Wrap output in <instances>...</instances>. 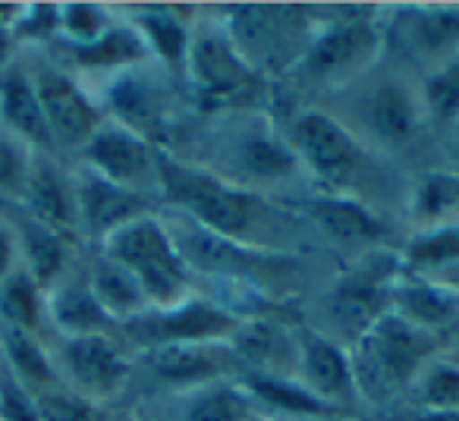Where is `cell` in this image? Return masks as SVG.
Here are the masks:
<instances>
[{
  "instance_id": "6da1fadb",
  "label": "cell",
  "mask_w": 459,
  "mask_h": 421,
  "mask_svg": "<svg viewBox=\"0 0 459 421\" xmlns=\"http://www.w3.org/2000/svg\"><path fill=\"white\" fill-rule=\"evenodd\" d=\"M154 185L160 202L179 218L243 245H252L249 236L268 210L262 195L249 192L243 183H233L223 173H211L204 167L183 164L164 148L154 151Z\"/></svg>"
},
{
  "instance_id": "7a4b0ae2",
  "label": "cell",
  "mask_w": 459,
  "mask_h": 421,
  "mask_svg": "<svg viewBox=\"0 0 459 421\" xmlns=\"http://www.w3.org/2000/svg\"><path fill=\"white\" fill-rule=\"evenodd\" d=\"M444 339L446 337L428 333L403 321L400 314L387 312L356 339V352H350L359 393L368 396L371 402H384L400 390L412 387Z\"/></svg>"
},
{
  "instance_id": "3957f363",
  "label": "cell",
  "mask_w": 459,
  "mask_h": 421,
  "mask_svg": "<svg viewBox=\"0 0 459 421\" xmlns=\"http://www.w3.org/2000/svg\"><path fill=\"white\" fill-rule=\"evenodd\" d=\"M223 13L227 39L262 76L293 70L315 35V13L296 4H239L223 7Z\"/></svg>"
},
{
  "instance_id": "277c9868",
  "label": "cell",
  "mask_w": 459,
  "mask_h": 421,
  "mask_svg": "<svg viewBox=\"0 0 459 421\" xmlns=\"http://www.w3.org/2000/svg\"><path fill=\"white\" fill-rule=\"evenodd\" d=\"M101 255L135 277L152 308L177 305L189 296L192 271L186 268L164 220H158L154 214H142L110 233L101 243Z\"/></svg>"
},
{
  "instance_id": "5b68a950",
  "label": "cell",
  "mask_w": 459,
  "mask_h": 421,
  "mask_svg": "<svg viewBox=\"0 0 459 421\" xmlns=\"http://www.w3.org/2000/svg\"><path fill=\"white\" fill-rule=\"evenodd\" d=\"M183 76L192 82V95L202 110L249 107L264 91V76L239 57L221 22L192 29Z\"/></svg>"
},
{
  "instance_id": "8992f818",
  "label": "cell",
  "mask_w": 459,
  "mask_h": 421,
  "mask_svg": "<svg viewBox=\"0 0 459 421\" xmlns=\"http://www.w3.org/2000/svg\"><path fill=\"white\" fill-rule=\"evenodd\" d=\"M371 7H337V20L315 22L306 54L290 73L318 85H343L375 64L381 51L377 22L368 20Z\"/></svg>"
},
{
  "instance_id": "52a82bcc",
  "label": "cell",
  "mask_w": 459,
  "mask_h": 421,
  "mask_svg": "<svg viewBox=\"0 0 459 421\" xmlns=\"http://www.w3.org/2000/svg\"><path fill=\"white\" fill-rule=\"evenodd\" d=\"M243 324L233 308L202 296H186L167 308H145L120 324V337L139 352L183 343H227Z\"/></svg>"
},
{
  "instance_id": "ba28073f",
  "label": "cell",
  "mask_w": 459,
  "mask_h": 421,
  "mask_svg": "<svg viewBox=\"0 0 459 421\" xmlns=\"http://www.w3.org/2000/svg\"><path fill=\"white\" fill-rule=\"evenodd\" d=\"M164 227L173 243H177L179 255H183L186 268L192 274L221 277V280H233L239 287H262L271 277H281L293 271L290 258L274 255L271 249H255V245L223 239L217 233L202 230L192 220L179 218V214L177 220H167Z\"/></svg>"
},
{
  "instance_id": "9c48e42d",
  "label": "cell",
  "mask_w": 459,
  "mask_h": 421,
  "mask_svg": "<svg viewBox=\"0 0 459 421\" xmlns=\"http://www.w3.org/2000/svg\"><path fill=\"white\" fill-rule=\"evenodd\" d=\"M287 145L293 148L296 160L325 189L337 192V195H343L346 185L356 183L365 164L362 145L356 142V135L325 110H299L290 120Z\"/></svg>"
},
{
  "instance_id": "30bf717a",
  "label": "cell",
  "mask_w": 459,
  "mask_h": 421,
  "mask_svg": "<svg viewBox=\"0 0 459 421\" xmlns=\"http://www.w3.org/2000/svg\"><path fill=\"white\" fill-rule=\"evenodd\" d=\"M400 255L387 252H368L359 264L333 287L331 314L340 321L350 337H362L371 324L390 312V293L400 283Z\"/></svg>"
},
{
  "instance_id": "8fae6325",
  "label": "cell",
  "mask_w": 459,
  "mask_h": 421,
  "mask_svg": "<svg viewBox=\"0 0 459 421\" xmlns=\"http://www.w3.org/2000/svg\"><path fill=\"white\" fill-rule=\"evenodd\" d=\"M54 148H82L104 123V110L76 79L54 64L29 70Z\"/></svg>"
},
{
  "instance_id": "7c38bea8",
  "label": "cell",
  "mask_w": 459,
  "mask_h": 421,
  "mask_svg": "<svg viewBox=\"0 0 459 421\" xmlns=\"http://www.w3.org/2000/svg\"><path fill=\"white\" fill-rule=\"evenodd\" d=\"M296 381L343 415L356 412V402L362 400L352 356L337 339L308 327L296 331Z\"/></svg>"
},
{
  "instance_id": "4fadbf2b",
  "label": "cell",
  "mask_w": 459,
  "mask_h": 421,
  "mask_svg": "<svg viewBox=\"0 0 459 421\" xmlns=\"http://www.w3.org/2000/svg\"><path fill=\"white\" fill-rule=\"evenodd\" d=\"M54 368L66 377L73 393L101 402L120 393L123 383L129 381L133 362L117 343V337H76L64 339Z\"/></svg>"
},
{
  "instance_id": "5bb4252c",
  "label": "cell",
  "mask_w": 459,
  "mask_h": 421,
  "mask_svg": "<svg viewBox=\"0 0 459 421\" xmlns=\"http://www.w3.org/2000/svg\"><path fill=\"white\" fill-rule=\"evenodd\" d=\"M154 151L158 145L135 135L133 129L114 120H104L89 142L82 145L85 170L98 173L114 185L139 192V185L154 183Z\"/></svg>"
},
{
  "instance_id": "9a60e30c",
  "label": "cell",
  "mask_w": 459,
  "mask_h": 421,
  "mask_svg": "<svg viewBox=\"0 0 459 421\" xmlns=\"http://www.w3.org/2000/svg\"><path fill=\"white\" fill-rule=\"evenodd\" d=\"M142 362L154 374V381L170 390L204 387L211 381H230L243 371V362L230 343H183V346H160V349L142 352Z\"/></svg>"
},
{
  "instance_id": "2e32d148",
  "label": "cell",
  "mask_w": 459,
  "mask_h": 421,
  "mask_svg": "<svg viewBox=\"0 0 459 421\" xmlns=\"http://www.w3.org/2000/svg\"><path fill=\"white\" fill-rule=\"evenodd\" d=\"M394 41L412 64L440 66L459 51V7L450 4H415V7H396Z\"/></svg>"
},
{
  "instance_id": "e0dca14e",
  "label": "cell",
  "mask_w": 459,
  "mask_h": 421,
  "mask_svg": "<svg viewBox=\"0 0 459 421\" xmlns=\"http://www.w3.org/2000/svg\"><path fill=\"white\" fill-rule=\"evenodd\" d=\"M104 107L114 114V123L133 129L145 142H160L167 129V91L160 79L139 66H129L110 76L104 89Z\"/></svg>"
},
{
  "instance_id": "ac0fdd59",
  "label": "cell",
  "mask_w": 459,
  "mask_h": 421,
  "mask_svg": "<svg viewBox=\"0 0 459 421\" xmlns=\"http://www.w3.org/2000/svg\"><path fill=\"white\" fill-rule=\"evenodd\" d=\"M73 192H76L79 230L95 236L98 243H104L110 233L120 230L129 220L152 214V208H148L139 192H129L123 185L108 183V179L85 170V167L73 176Z\"/></svg>"
},
{
  "instance_id": "d6986e66",
  "label": "cell",
  "mask_w": 459,
  "mask_h": 421,
  "mask_svg": "<svg viewBox=\"0 0 459 421\" xmlns=\"http://www.w3.org/2000/svg\"><path fill=\"white\" fill-rule=\"evenodd\" d=\"M16 208L26 210L29 218H35L39 224H45L48 230H54L57 236H64L66 243H73L79 233V218H76V192H73V176H66L48 154H35L32 173L22 198L16 202Z\"/></svg>"
},
{
  "instance_id": "ffe728a7",
  "label": "cell",
  "mask_w": 459,
  "mask_h": 421,
  "mask_svg": "<svg viewBox=\"0 0 459 421\" xmlns=\"http://www.w3.org/2000/svg\"><path fill=\"white\" fill-rule=\"evenodd\" d=\"M299 210L331 239L340 249H371L387 236V227L365 208L362 202L350 195H312L308 202L299 204Z\"/></svg>"
},
{
  "instance_id": "44dd1931",
  "label": "cell",
  "mask_w": 459,
  "mask_h": 421,
  "mask_svg": "<svg viewBox=\"0 0 459 421\" xmlns=\"http://www.w3.org/2000/svg\"><path fill=\"white\" fill-rule=\"evenodd\" d=\"M48 324L64 339L76 337H117L120 324L95 299L85 280H57L45 296Z\"/></svg>"
},
{
  "instance_id": "7402d4cb",
  "label": "cell",
  "mask_w": 459,
  "mask_h": 421,
  "mask_svg": "<svg viewBox=\"0 0 459 421\" xmlns=\"http://www.w3.org/2000/svg\"><path fill=\"white\" fill-rule=\"evenodd\" d=\"M0 129L22 139L32 151L48 154L54 148L45 114H41V101L35 95L32 76L26 66H4L0 70Z\"/></svg>"
},
{
  "instance_id": "603a6c76",
  "label": "cell",
  "mask_w": 459,
  "mask_h": 421,
  "mask_svg": "<svg viewBox=\"0 0 459 421\" xmlns=\"http://www.w3.org/2000/svg\"><path fill=\"white\" fill-rule=\"evenodd\" d=\"M365 123H368L371 135L387 148H403L415 139L425 110H421V98L412 95L406 85L400 82H381L365 95L362 104Z\"/></svg>"
},
{
  "instance_id": "cb8c5ba5",
  "label": "cell",
  "mask_w": 459,
  "mask_h": 421,
  "mask_svg": "<svg viewBox=\"0 0 459 421\" xmlns=\"http://www.w3.org/2000/svg\"><path fill=\"white\" fill-rule=\"evenodd\" d=\"M133 29L145 41L148 57H158L170 76H183L192 41V22H186L183 7H133Z\"/></svg>"
},
{
  "instance_id": "d4e9b609",
  "label": "cell",
  "mask_w": 459,
  "mask_h": 421,
  "mask_svg": "<svg viewBox=\"0 0 459 421\" xmlns=\"http://www.w3.org/2000/svg\"><path fill=\"white\" fill-rule=\"evenodd\" d=\"M390 312L428 333L446 337L459 324V293L428 280H400L390 293Z\"/></svg>"
},
{
  "instance_id": "484cf974",
  "label": "cell",
  "mask_w": 459,
  "mask_h": 421,
  "mask_svg": "<svg viewBox=\"0 0 459 421\" xmlns=\"http://www.w3.org/2000/svg\"><path fill=\"white\" fill-rule=\"evenodd\" d=\"M177 421H262V406L239 381H211L179 393Z\"/></svg>"
},
{
  "instance_id": "4316f807",
  "label": "cell",
  "mask_w": 459,
  "mask_h": 421,
  "mask_svg": "<svg viewBox=\"0 0 459 421\" xmlns=\"http://www.w3.org/2000/svg\"><path fill=\"white\" fill-rule=\"evenodd\" d=\"M233 164L243 170V176L262 179V183H281L299 167V160H296L293 148L287 145V139H281L262 120L239 129L237 142H233Z\"/></svg>"
},
{
  "instance_id": "83f0119b",
  "label": "cell",
  "mask_w": 459,
  "mask_h": 421,
  "mask_svg": "<svg viewBox=\"0 0 459 421\" xmlns=\"http://www.w3.org/2000/svg\"><path fill=\"white\" fill-rule=\"evenodd\" d=\"M60 45H64V57L76 70L108 73V76L148 60V47L133 29V22H114L101 39L89 41V45H66V41H60Z\"/></svg>"
},
{
  "instance_id": "f1b7e54d",
  "label": "cell",
  "mask_w": 459,
  "mask_h": 421,
  "mask_svg": "<svg viewBox=\"0 0 459 421\" xmlns=\"http://www.w3.org/2000/svg\"><path fill=\"white\" fill-rule=\"evenodd\" d=\"M10 227H13L16 245H20V264L41 283V287L51 289L66 268L70 243H66L64 236H57L54 230H48L45 224H39L35 218H29L26 210H20V208H16V214L10 218Z\"/></svg>"
},
{
  "instance_id": "f546056e",
  "label": "cell",
  "mask_w": 459,
  "mask_h": 421,
  "mask_svg": "<svg viewBox=\"0 0 459 421\" xmlns=\"http://www.w3.org/2000/svg\"><path fill=\"white\" fill-rule=\"evenodd\" d=\"M0 365L20 383H26L35 396L45 393V390L64 387L57 368H54L51 352L41 346L35 333L20 331V327L0 324Z\"/></svg>"
},
{
  "instance_id": "4dcf8cb0",
  "label": "cell",
  "mask_w": 459,
  "mask_h": 421,
  "mask_svg": "<svg viewBox=\"0 0 459 421\" xmlns=\"http://www.w3.org/2000/svg\"><path fill=\"white\" fill-rule=\"evenodd\" d=\"M239 383L255 396L258 406L293 415V418L325 421V418L343 415L333 406H327V402H321L308 387H302V383L296 381V374H243Z\"/></svg>"
},
{
  "instance_id": "1f68e13d",
  "label": "cell",
  "mask_w": 459,
  "mask_h": 421,
  "mask_svg": "<svg viewBox=\"0 0 459 421\" xmlns=\"http://www.w3.org/2000/svg\"><path fill=\"white\" fill-rule=\"evenodd\" d=\"M85 283H89L95 299L101 302V308L117 324H123V321L133 318V314L152 308L145 293H142V287L135 283V277L129 274L126 268H120L117 262H110L108 255H98L95 262H91V271H89V277H85Z\"/></svg>"
},
{
  "instance_id": "d6a6232c",
  "label": "cell",
  "mask_w": 459,
  "mask_h": 421,
  "mask_svg": "<svg viewBox=\"0 0 459 421\" xmlns=\"http://www.w3.org/2000/svg\"><path fill=\"white\" fill-rule=\"evenodd\" d=\"M409 218L419 230L459 220V173L431 170L421 173L409 195Z\"/></svg>"
},
{
  "instance_id": "836d02e7",
  "label": "cell",
  "mask_w": 459,
  "mask_h": 421,
  "mask_svg": "<svg viewBox=\"0 0 459 421\" xmlns=\"http://www.w3.org/2000/svg\"><path fill=\"white\" fill-rule=\"evenodd\" d=\"M45 296L48 289L20 264L13 271V277L0 289V324L20 327V331H29L39 337L41 324H48Z\"/></svg>"
},
{
  "instance_id": "e575fe53",
  "label": "cell",
  "mask_w": 459,
  "mask_h": 421,
  "mask_svg": "<svg viewBox=\"0 0 459 421\" xmlns=\"http://www.w3.org/2000/svg\"><path fill=\"white\" fill-rule=\"evenodd\" d=\"M459 262V220L440 224L431 230H419L400 252L403 271L412 277H428L440 268H450Z\"/></svg>"
},
{
  "instance_id": "d590c367",
  "label": "cell",
  "mask_w": 459,
  "mask_h": 421,
  "mask_svg": "<svg viewBox=\"0 0 459 421\" xmlns=\"http://www.w3.org/2000/svg\"><path fill=\"white\" fill-rule=\"evenodd\" d=\"M419 98L425 116L437 126L446 129L459 120V51L428 73Z\"/></svg>"
},
{
  "instance_id": "8d00e7d4",
  "label": "cell",
  "mask_w": 459,
  "mask_h": 421,
  "mask_svg": "<svg viewBox=\"0 0 459 421\" xmlns=\"http://www.w3.org/2000/svg\"><path fill=\"white\" fill-rule=\"evenodd\" d=\"M35 154L39 151H32L22 139L10 135L7 129H0V202L16 204L22 198Z\"/></svg>"
},
{
  "instance_id": "74e56055",
  "label": "cell",
  "mask_w": 459,
  "mask_h": 421,
  "mask_svg": "<svg viewBox=\"0 0 459 421\" xmlns=\"http://www.w3.org/2000/svg\"><path fill=\"white\" fill-rule=\"evenodd\" d=\"M110 26V10L101 4H60V41L66 45H89Z\"/></svg>"
},
{
  "instance_id": "f35d334b",
  "label": "cell",
  "mask_w": 459,
  "mask_h": 421,
  "mask_svg": "<svg viewBox=\"0 0 459 421\" xmlns=\"http://www.w3.org/2000/svg\"><path fill=\"white\" fill-rule=\"evenodd\" d=\"M415 387L419 408H459V362H428Z\"/></svg>"
},
{
  "instance_id": "ab89813d",
  "label": "cell",
  "mask_w": 459,
  "mask_h": 421,
  "mask_svg": "<svg viewBox=\"0 0 459 421\" xmlns=\"http://www.w3.org/2000/svg\"><path fill=\"white\" fill-rule=\"evenodd\" d=\"M16 45H48L60 39V4H20L13 26Z\"/></svg>"
},
{
  "instance_id": "60d3db41",
  "label": "cell",
  "mask_w": 459,
  "mask_h": 421,
  "mask_svg": "<svg viewBox=\"0 0 459 421\" xmlns=\"http://www.w3.org/2000/svg\"><path fill=\"white\" fill-rule=\"evenodd\" d=\"M41 421H108L98 408V402L73 393L66 387H54L39 393Z\"/></svg>"
},
{
  "instance_id": "b9f144b4",
  "label": "cell",
  "mask_w": 459,
  "mask_h": 421,
  "mask_svg": "<svg viewBox=\"0 0 459 421\" xmlns=\"http://www.w3.org/2000/svg\"><path fill=\"white\" fill-rule=\"evenodd\" d=\"M0 421H41L39 396L0 365Z\"/></svg>"
},
{
  "instance_id": "7bdbcfd3",
  "label": "cell",
  "mask_w": 459,
  "mask_h": 421,
  "mask_svg": "<svg viewBox=\"0 0 459 421\" xmlns=\"http://www.w3.org/2000/svg\"><path fill=\"white\" fill-rule=\"evenodd\" d=\"M16 268H20V245H16L13 227L10 220H0V289L13 277Z\"/></svg>"
},
{
  "instance_id": "ee69618b",
  "label": "cell",
  "mask_w": 459,
  "mask_h": 421,
  "mask_svg": "<svg viewBox=\"0 0 459 421\" xmlns=\"http://www.w3.org/2000/svg\"><path fill=\"white\" fill-rule=\"evenodd\" d=\"M400 421H459V408H412Z\"/></svg>"
},
{
  "instance_id": "f6af8a7d",
  "label": "cell",
  "mask_w": 459,
  "mask_h": 421,
  "mask_svg": "<svg viewBox=\"0 0 459 421\" xmlns=\"http://www.w3.org/2000/svg\"><path fill=\"white\" fill-rule=\"evenodd\" d=\"M446 151H450V158L459 164V120L453 123V126H446Z\"/></svg>"
},
{
  "instance_id": "bcb514c9",
  "label": "cell",
  "mask_w": 459,
  "mask_h": 421,
  "mask_svg": "<svg viewBox=\"0 0 459 421\" xmlns=\"http://www.w3.org/2000/svg\"><path fill=\"white\" fill-rule=\"evenodd\" d=\"M325 421H362V418H356V415H337V418H325Z\"/></svg>"
}]
</instances>
